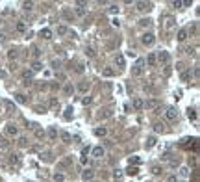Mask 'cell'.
I'll return each instance as SVG.
<instances>
[{
  "label": "cell",
  "mask_w": 200,
  "mask_h": 182,
  "mask_svg": "<svg viewBox=\"0 0 200 182\" xmlns=\"http://www.w3.org/2000/svg\"><path fill=\"white\" fill-rule=\"evenodd\" d=\"M72 91V85H65V93H71Z\"/></svg>",
  "instance_id": "d590c367"
},
{
  "label": "cell",
  "mask_w": 200,
  "mask_h": 182,
  "mask_svg": "<svg viewBox=\"0 0 200 182\" xmlns=\"http://www.w3.org/2000/svg\"><path fill=\"white\" fill-rule=\"evenodd\" d=\"M147 63L150 65V67H154V65L158 63V62H156V52H150L148 56H147Z\"/></svg>",
  "instance_id": "52a82bcc"
},
{
  "label": "cell",
  "mask_w": 200,
  "mask_h": 182,
  "mask_svg": "<svg viewBox=\"0 0 200 182\" xmlns=\"http://www.w3.org/2000/svg\"><path fill=\"white\" fill-rule=\"evenodd\" d=\"M115 63H117L119 67H124V56H122V54H117V58H115Z\"/></svg>",
  "instance_id": "4fadbf2b"
},
{
  "label": "cell",
  "mask_w": 200,
  "mask_h": 182,
  "mask_svg": "<svg viewBox=\"0 0 200 182\" xmlns=\"http://www.w3.org/2000/svg\"><path fill=\"white\" fill-rule=\"evenodd\" d=\"M161 171H163V169L159 167V165H154V167H152V173H154V175H161Z\"/></svg>",
  "instance_id": "484cf974"
},
{
  "label": "cell",
  "mask_w": 200,
  "mask_h": 182,
  "mask_svg": "<svg viewBox=\"0 0 200 182\" xmlns=\"http://www.w3.org/2000/svg\"><path fill=\"white\" fill-rule=\"evenodd\" d=\"M6 132H8L9 136H17V134H19V128H17L13 123H9V125L6 126Z\"/></svg>",
  "instance_id": "8992f818"
},
{
  "label": "cell",
  "mask_w": 200,
  "mask_h": 182,
  "mask_svg": "<svg viewBox=\"0 0 200 182\" xmlns=\"http://www.w3.org/2000/svg\"><path fill=\"white\" fill-rule=\"evenodd\" d=\"M104 154H106L104 147H94V149H93V158H102Z\"/></svg>",
  "instance_id": "5b68a950"
},
{
  "label": "cell",
  "mask_w": 200,
  "mask_h": 182,
  "mask_svg": "<svg viewBox=\"0 0 200 182\" xmlns=\"http://www.w3.org/2000/svg\"><path fill=\"white\" fill-rule=\"evenodd\" d=\"M156 62L163 63V65H167L169 62H171V56H169V52H165V50H161V52H158V54H156Z\"/></svg>",
  "instance_id": "6da1fadb"
},
{
  "label": "cell",
  "mask_w": 200,
  "mask_h": 182,
  "mask_svg": "<svg viewBox=\"0 0 200 182\" xmlns=\"http://www.w3.org/2000/svg\"><path fill=\"white\" fill-rule=\"evenodd\" d=\"M128 173H130V175H135V173H137V167H130Z\"/></svg>",
  "instance_id": "836d02e7"
},
{
  "label": "cell",
  "mask_w": 200,
  "mask_h": 182,
  "mask_svg": "<svg viewBox=\"0 0 200 182\" xmlns=\"http://www.w3.org/2000/svg\"><path fill=\"white\" fill-rule=\"evenodd\" d=\"M39 54H41V52H39V48H37V47H33V56H39Z\"/></svg>",
  "instance_id": "74e56055"
},
{
  "label": "cell",
  "mask_w": 200,
  "mask_h": 182,
  "mask_svg": "<svg viewBox=\"0 0 200 182\" xmlns=\"http://www.w3.org/2000/svg\"><path fill=\"white\" fill-rule=\"evenodd\" d=\"M35 138L37 139H43L44 138V130L43 128H35Z\"/></svg>",
  "instance_id": "44dd1931"
},
{
  "label": "cell",
  "mask_w": 200,
  "mask_h": 182,
  "mask_svg": "<svg viewBox=\"0 0 200 182\" xmlns=\"http://www.w3.org/2000/svg\"><path fill=\"white\" fill-rule=\"evenodd\" d=\"M67 32H69L67 26H63V24H61V26H58V35H65Z\"/></svg>",
  "instance_id": "ffe728a7"
},
{
  "label": "cell",
  "mask_w": 200,
  "mask_h": 182,
  "mask_svg": "<svg viewBox=\"0 0 200 182\" xmlns=\"http://www.w3.org/2000/svg\"><path fill=\"white\" fill-rule=\"evenodd\" d=\"M94 134H97V136H106L108 130L104 128V126H98V128H94Z\"/></svg>",
  "instance_id": "9a60e30c"
},
{
  "label": "cell",
  "mask_w": 200,
  "mask_h": 182,
  "mask_svg": "<svg viewBox=\"0 0 200 182\" xmlns=\"http://www.w3.org/2000/svg\"><path fill=\"white\" fill-rule=\"evenodd\" d=\"M187 35H189V32H187L185 28H182V30L178 32V41H185V39H187Z\"/></svg>",
  "instance_id": "30bf717a"
},
{
  "label": "cell",
  "mask_w": 200,
  "mask_h": 182,
  "mask_svg": "<svg viewBox=\"0 0 200 182\" xmlns=\"http://www.w3.org/2000/svg\"><path fill=\"white\" fill-rule=\"evenodd\" d=\"M108 11H109V13H117V11H119V6H117V4H109Z\"/></svg>",
  "instance_id": "cb8c5ba5"
},
{
  "label": "cell",
  "mask_w": 200,
  "mask_h": 182,
  "mask_svg": "<svg viewBox=\"0 0 200 182\" xmlns=\"http://www.w3.org/2000/svg\"><path fill=\"white\" fill-rule=\"evenodd\" d=\"M176 115H178V112H176V108H172V106H171V108H167V112H165V117H167L169 121H174V119H176Z\"/></svg>",
  "instance_id": "277c9868"
},
{
  "label": "cell",
  "mask_w": 200,
  "mask_h": 182,
  "mask_svg": "<svg viewBox=\"0 0 200 182\" xmlns=\"http://www.w3.org/2000/svg\"><path fill=\"white\" fill-rule=\"evenodd\" d=\"M82 102H83V104H89V102H91V97H85V99L82 100Z\"/></svg>",
  "instance_id": "f35d334b"
},
{
  "label": "cell",
  "mask_w": 200,
  "mask_h": 182,
  "mask_svg": "<svg viewBox=\"0 0 200 182\" xmlns=\"http://www.w3.org/2000/svg\"><path fill=\"white\" fill-rule=\"evenodd\" d=\"M93 176H94V171L93 169H87L85 173H83V180H91Z\"/></svg>",
  "instance_id": "5bb4252c"
},
{
  "label": "cell",
  "mask_w": 200,
  "mask_h": 182,
  "mask_svg": "<svg viewBox=\"0 0 200 182\" xmlns=\"http://www.w3.org/2000/svg\"><path fill=\"white\" fill-rule=\"evenodd\" d=\"M39 35H41L43 39H50V37H52V30H48V28H43L41 32H39Z\"/></svg>",
  "instance_id": "ba28073f"
},
{
  "label": "cell",
  "mask_w": 200,
  "mask_h": 182,
  "mask_svg": "<svg viewBox=\"0 0 200 182\" xmlns=\"http://www.w3.org/2000/svg\"><path fill=\"white\" fill-rule=\"evenodd\" d=\"M169 182H178V178H176V175H171V176H169Z\"/></svg>",
  "instance_id": "e575fe53"
},
{
  "label": "cell",
  "mask_w": 200,
  "mask_h": 182,
  "mask_svg": "<svg viewBox=\"0 0 200 182\" xmlns=\"http://www.w3.org/2000/svg\"><path fill=\"white\" fill-rule=\"evenodd\" d=\"M132 74H133V76H139V74H143V67H141V65L133 67V69H132Z\"/></svg>",
  "instance_id": "2e32d148"
},
{
  "label": "cell",
  "mask_w": 200,
  "mask_h": 182,
  "mask_svg": "<svg viewBox=\"0 0 200 182\" xmlns=\"http://www.w3.org/2000/svg\"><path fill=\"white\" fill-rule=\"evenodd\" d=\"M76 15H78V17H83V15H85V9L82 8V4H78V6H76Z\"/></svg>",
  "instance_id": "e0dca14e"
},
{
  "label": "cell",
  "mask_w": 200,
  "mask_h": 182,
  "mask_svg": "<svg viewBox=\"0 0 200 182\" xmlns=\"http://www.w3.org/2000/svg\"><path fill=\"white\" fill-rule=\"evenodd\" d=\"M189 119H197V113H194V110H189Z\"/></svg>",
  "instance_id": "f546056e"
},
{
  "label": "cell",
  "mask_w": 200,
  "mask_h": 182,
  "mask_svg": "<svg viewBox=\"0 0 200 182\" xmlns=\"http://www.w3.org/2000/svg\"><path fill=\"white\" fill-rule=\"evenodd\" d=\"M24 30H26V24H24L22 21H19V22H17V32H21V34H22Z\"/></svg>",
  "instance_id": "7402d4cb"
},
{
  "label": "cell",
  "mask_w": 200,
  "mask_h": 182,
  "mask_svg": "<svg viewBox=\"0 0 200 182\" xmlns=\"http://www.w3.org/2000/svg\"><path fill=\"white\" fill-rule=\"evenodd\" d=\"M32 69L37 73V71H41V69H43V63H41V62H33V63H32Z\"/></svg>",
  "instance_id": "ac0fdd59"
},
{
  "label": "cell",
  "mask_w": 200,
  "mask_h": 182,
  "mask_svg": "<svg viewBox=\"0 0 200 182\" xmlns=\"http://www.w3.org/2000/svg\"><path fill=\"white\" fill-rule=\"evenodd\" d=\"M172 26H174V19L169 17V19H167V28H172Z\"/></svg>",
  "instance_id": "f1b7e54d"
},
{
  "label": "cell",
  "mask_w": 200,
  "mask_h": 182,
  "mask_svg": "<svg viewBox=\"0 0 200 182\" xmlns=\"http://www.w3.org/2000/svg\"><path fill=\"white\" fill-rule=\"evenodd\" d=\"M113 74H115V71H113L111 67H106V69L102 71V76H106V78H109V76H113Z\"/></svg>",
  "instance_id": "7c38bea8"
},
{
  "label": "cell",
  "mask_w": 200,
  "mask_h": 182,
  "mask_svg": "<svg viewBox=\"0 0 200 182\" xmlns=\"http://www.w3.org/2000/svg\"><path fill=\"white\" fill-rule=\"evenodd\" d=\"M48 136H50V139H56V138H58V130L52 126V128L48 130Z\"/></svg>",
  "instance_id": "d6986e66"
},
{
  "label": "cell",
  "mask_w": 200,
  "mask_h": 182,
  "mask_svg": "<svg viewBox=\"0 0 200 182\" xmlns=\"http://www.w3.org/2000/svg\"><path fill=\"white\" fill-rule=\"evenodd\" d=\"M11 164H19V154H13L11 156Z\"/></svg>",
  "instance_id": "4dcf8cb0"
},
{
  "label": "cell",
  "mask_w": 200,
  "mask_h": 182,
  "mask_svg": "<svg viewBox=\"0 0 200 182\" xmlns=\"http://www.w3.org/2000/svg\"><path fill=\"white\" fill-rule=\"evenodd\" d=\"M172 6H174V8H182V2H176V0H174V2H172Z\"/></svg>",
  "instance_id": "8d00e7d4"
},
{
  "label": "cell",
  "mask_w": 200,
  "mask_h": 182,
  "mask_svg": "<svg viewBox=\"0 0 200 182\" xmlns=\"http://www.w3.org/2000/svg\"><path fill=\"white\" fill-rule=\"evenodd\" d=\"M154 143H156V138H150V139H148V145H147V147H152Z\"/></svg>",
  "instance_id": "d6a6232c"
},
{
  "label": "cell",
  "mask_w": 200,
  "mask_h": 182,
  "mask_svg": "<svg viewBox=\"0 0 200 182\" xmlns=\"http://www.w3.org/2000/svg\"><path fill=\"white\" fill-rule=\"evenodd\" d=\"M158 106H159V100H156V99H150L147 102H143V108H147V110H154Z\"/></svg>",
  "instance_id": "3957f363"
},
{
  "label": "cell",
  "mask_w": 200,
  "mask_h": 182,
  "mask_svg": "<svg viewBox=\"0 0 200 182\" xmlns=\"http://www.w3.org/2000/svg\"><path fill=\"white\" fill-rule=\"evenodd\" d=\"M180 175H182V176H189V169L187 167H182V169H180Z\"/></svg>",
  "instance_id": "83f0119b"
},
{
  "label": "cell",
  "mask_w": 200,
  "mask_h": 182,
  "mask_svg": "<svg viewBox=\"0 0 200 182\" xmlns=\"http://www.w3.org/2000/svg\"><path fill=\"white\" fill-rule=\"evenodd\" d=\"M26 138H21V139H19V145H21V147H24V145H26Z\"/></svg>",
  "instance_id": "1f68e13d"
},
{
  "label": "cell",
  "mask_w": 200,
  "mask_h": 182,
  "mask_svg": "<svg viewBox=\"0 0 200 182\" xmlns=\"http://www.w3.org/2000/svg\"><path fill=\"white\" fill-rule=\"evenodd\" d=\"M154 41H156L154 34H143V35H141V43L144 45V47H150V45H154Z\"/></svg>",
  "instance_id": "7a4b0ae2"
},
{
  "label": "cell",
  "mask_w": 200,
  "mask_h": 182,
  "mask_svg": "<svg viewBox=\"0 0 200 182\" xmlns=\"http://www.w3.org/2000/svg\"><path fill=\"white\" fill-rule=\"evenodd\" d=\"M22 6H24V9H26V11H30V9H33V2H24Z\"/></svg>",
  "instance_id": "4316f807"
},
{
  "label": "cell",
  "mask_w": 200,
  "mask_h": 182,
  "mask_svg": "<svg viewBox=\"0 0 200 182\" xmlns=\"http://www.w3.org/2000/svg\"><path fill=\"white\" fill-rule=\"evenodd\" d=\"M132 106H133V108H135V110H143V99H133L132 100Z\"/></svg>",
  "instance_id": "9c48e42d"
},
{
  "label": "cell",
  "mask_w": 200,
  "mask_h": 182,
  "mask_svg": "<svg viewBox=\"0 0 200 182\" xmlns=\"http://www.w3.org/2000/svg\"><path fill=\"white\" fill-rule=\"evenodd\" d=\"M54 180H56V182H63L65 180V175L63 173H56V175H54Z\"/></svg>",
  "instance_id": "d4e9b609"
},
{
  "label": "cell",
  "mask_w": 200,
  "mask_h": 182,
  "mask_svg": "<svg viewBox=\"0 0 200 182\" xmlns=\"http://www.w3.org/2000/svg\"><path fill=\"white\" fill-rule=\"evenodd\" d=\"M137 9H139V11H148V9H150V4H147V2H137Z\"/></svg>",
  "instance_id": "8fae6325"
},
{
  "label": "cell",
  "mask_w": 200,
  "mask_h": 182,
  "mask_svg": "<svg viewBox=\"0 0 200 182\" xmlns=\"http://www.w3.org/2000/svg\"><path fill=\"white\" fill-rule=\"evenodd\" d=\"M61 141L69 143V141H71V134H69V132H61Z\"/></svg>",
  "instance_id": "603a6c76"
}]
</instances>
